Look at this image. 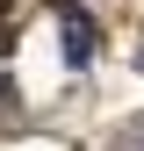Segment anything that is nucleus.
Returning a JSON list of instances; mask_svg holds the SVG:
<instances>
[{"mask_svg":"<svg viewBox=\"0 0 144 151\" xmlns=\"http://www.w3.org/2000/svg\"><path fill=\"white\" fill-rule=\"evenodd\" d=\"M0 43H7V0H0Z\"/></svg>","mask_w":144,"mask_h":151,"instance_id":"f03ea898","label":"nucleus"},{"mask_svg":"<svg viewBox=\"0 0 144 151\" xmlns=\"http://www.w3.org/2000/svg\"><path fill=\"white\" fill-rule=\"evenodd\" d=\"M58 36H65V58H72V65H86V58H94V43H101V29L86 22L72 0H58Z\"/></svg>","mask_w":144,"mask_h":151,"instance_id":"f257e3e1","label":"nucleus"},{"mask_svg":"<svg viewBox=\"0 0 144 151\" xmlns=\"http://www.w3.org/2000/svg\"><path fill=\"white\" fill-rule=\"evenodd\" d=\"M137 65H144V50H137Z\"/></svg>","mask_w":144,"mask_h":151,"instance_id":"7ed1b4c3","label":"nucleus"}]
</instances>
